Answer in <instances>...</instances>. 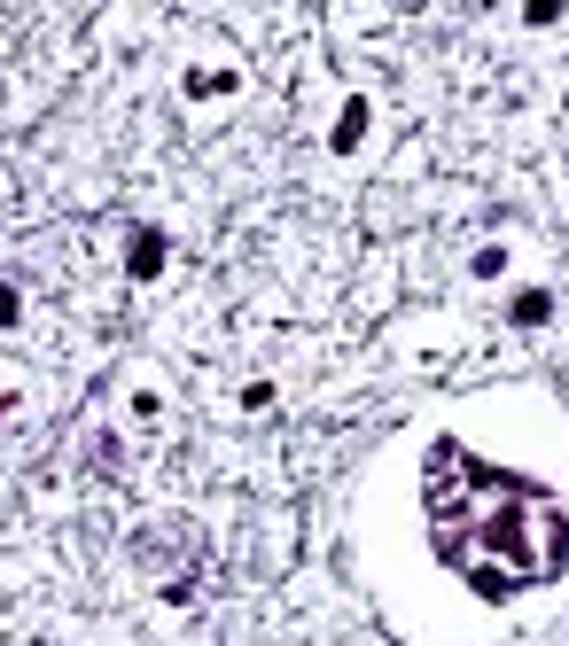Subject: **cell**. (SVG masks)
<instances>
[{
  "label": "cell",
  "mask_w": 569,
  "mask_h": 646,
  "mask_svg": "<svg viewBox=\"0 0 569 646\" xmlns=\"http://www.w3.org/2000/svg\"><path fill=\"white\" fill-rule=\"evenodd\" d=\"M422 522H429L437 561L492 600L561 584V569H569V506L538 476L476 459L453 436H437L422 452Z\"/></svg>",
  "instance_id": "1"
},
{
  "label": "cell",
  "mask_w": 569,
  "mask_h": 646,
  "mask_svg": "<svg viewBox=\"0 0 569 646\" xmlns=\"http://www.w3.org/2000/svg\"><path fill=\"white\" fill-rule=\"evenodd\" d=\"M125 265H133V281H156V272H165V234H156V226H141Z\"/></svg>",
  "instance_id": "2"
},
{
  "label": "cell",
  "mask_w": 569,
  "mask_h": 646,
  "mask_svg": "<svg viewBox=\"0 0 569 646\" xmlns=\"http://www.w3.org/2000/svg\"><path fill=\"white\" fill-rule=\"evenodd\" d=\"M507 320H515V327H538V320H554V297H546V289H523Z\"/></svg>",
  "instance_id": "3"
},
{
  "label": "cell",
  "mask_w": 569,
  "mask_h": 646,
  "mask_svg": "<svg viewBox=\"0 0 569 646\" xmlns=\"http://www.w3.org/2000/svg\"><path fill=\"white\" fill-rule=\"evenodd\" d=\"M359 133H367V110H359V102H352V110H344V125H336V148H352V141H359Z\"/></svg>",
  "instance_id": "4"
}]
</instances>
